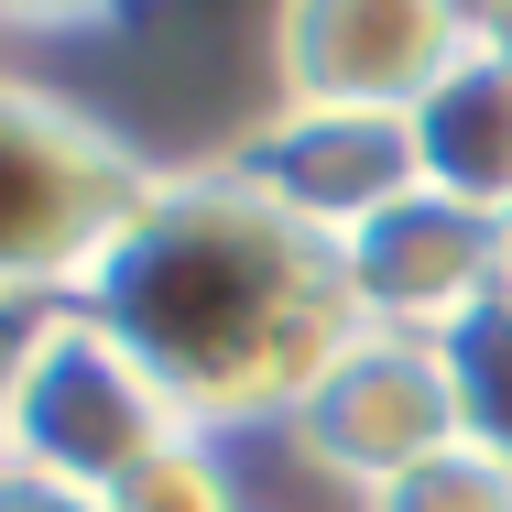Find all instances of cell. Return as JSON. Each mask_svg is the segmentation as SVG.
<instances>
[{
    "label": "cell",
    "mask_w": 512,
    "mask_h": 512,
    "mask_svg": "<svg viewBox=\"0 0 512 512\" xmlns=\"http://www.w3.org/2000/svg\"><path fill=\"white\" fill-rule=\"evenodd\" d=\"M77 306L164 382V404L197 436L284 425L316 393V371L360 338L349 284H338V240H316L273 197H251L229 175V153L153 175L142 218L109 240Z\"/></svg>",
    "instance_id": "6da1fadb"
},
{
    "label": "cell",
    "mask_w": 512,
    "mask_h": 512,
    "mask_svg": "<svg viewBox=\"0 0 512 512\" xmlns=\"http://www.w3.org/2000/svg\"><path fill=\"white\" fill-rule=\"evenodd\" d=\"M153 175L99 109L0 66V306H77Z\"/></svg>",
    "instance_id": "7a4b0ae2"
},
{
    "label": "cell",
    "mask_w": 512,
    "mask_h": 512,
    "mask_svg": "<svg viewBox=\"0 0 512 512\" xmlns=\"http://www.w3.org/2000/svg\"><path fill=\"white\" fill-rule=\"evenodd\" d=\"M175 436H197V425L164 404V382H153L88 306H44L33 316V360H22V393H11L0 469H33V480H55V491L109 502V491H120L142 458H164Z\"/></svg>",
    "instance_id": "3957f363"
},
{
    "label": "cell",
    "mask_w": 512,
    "mask_h": 512,
    "mask_svg": "<svg viewBox=\"0 0 512 512\" xmlns=\"http://www.w3.org/2000/svg\"><path fill=\"white\" fill-rule=\"evenodd\" d=\"M469 55H480V11H458V0H295V11H273V77L295 109L414 120Z\"/></svg>",
    "instance_id": "277c9868"
},
{
    "label": "cell",
    "mask_w": 512,
    "mask_h": 512,
    "mask_svg": "<svg viewBox=\"0 0 512 512\" xmlns=\"http://www.w3.org/2000/svg\"><path fill=\"white\" fill-rule=\"evenodd\" d=\"M284 436H295V458H306V469L349 480V491L371 502L382 480H404L414 458L458 447L447 360H436L425 338H371V327H360V338L316 371V393L284 414Z\"/></svg>",
    "instance_id": "5b68a950"
},
{
    "label": "cell",
    "mask_w": 512,
    "mask_h": 512,
    "mask_svg": "<svg viewBox=\"0 0 512 512\" xmlns=\"http://www.w3.org/2000/svg\"><path fill=\"white\" fill-rule=\"evenodd\" d=\"M338 284H349V316L371 338H447L502 295V229L469 218L458 197L414 186L404 207H382L371 229L338 240Z\"/></svg>",
    "instance_id": "8992f818"
},
{
    "label": "cell",
    "mask_w": 512,
    "mask_h": 512,
    "mask_svg": "<svg viewBox=\"0 0 512 512\" xmlns=\"http://www.w3.org/2000/svg\"><path fill=\"white\" fill-rule=\"evenodd\" d=\"M229 175L251 197H273L295 229H316V240H349V229H371L382 207H404L425 186L414 120H382V109H295V99L229 142Z\"/></svg>",
    "instance_id": "52a82bcc"
},
{
    "label": "cell",
    "mask_w": 512,
    "mask_h": 512,
    "mask_svg": "<svg viewBox=\"0 0 512 512\" xmlns=\"http://www.w3.org/2000/svg\"><path fill=\"white\" fill-rule=\"evenodd\" d=\"M414 164L469 218H491V229L512 218V66L502 55H469L436 99L414 109Z\"/></svg>",
    "instance_id": "ba28073f"
},
{
    "label": "cell",
    "mask_w": 512,
    "mask_h": 512,
    "mask_svg": "<svg viewBox=\"0 0 512 512\" xmlns=\"http://www.w3.org/2000/svg\"><path fill=\"white\" fill-rule=\"evenodd\" d=\"M436 360H447V393H458V436L512 458V306L491 295L469 327L436 338Z\"/></svg>",
    "instance_id": "9c48e42d"
},
{
    "label": "cell",
    "mask_w": 512,
    "mask_h": 512,
    "mask_svg": "<svg viewBox=\"0 0 512 512\" xmlns=\"http://www.w3.org/2000/svg\"><path fill=\"white\" fill-rule=\"evenodd\" d=\"M360 512H512V458H491V447H436V458H414L404 480H382Z\"/></svg>",
    "instance_id": "30bf717a"
},
{
    "label": "cell",
    "mask_w": 512,
    "mask_h": 512,
    "mask_svg": "<svg viewBox=\"0 0 512 512\" xmlns=\"http://www.w3.org/2000/svg\"><path fill=\"white\" fill-rule=\"evenodd\" d=\"M99 512H240V480L218 458V436H175L164 458H142Z\"/></svg>",
    "instance_id": "8fae6325"
},
{
    "label": "cell",
    "mask_w": 512,
    "mask_h": 512,
    "mask_svg": "<svg viewBox=\"0 0 512 512\" xmlns=\"http://www.w3.org/2000/svg\"><path fill=\"white\" fill-rule=\"evenodd\" d=\"M33 316L44 306H0V436H11V393H22V360H33Z\"/></svg>",
    "instance_id": "7c38bea8"
},
{
    "label": "cell",
    "mask_w": 512,
    "mask_h": 512,
    "mask_svg": "<svg viewBox=\"0 0 512 512\" xmlns=\"http://www.w3.org/2000/svg\"><path fill=\"white\" fill-rule=\"evenodd\" d=\"M0 512H99L88 491H55V480H33V469H0Z\"/></svg>",
    "instance_id": "4fadbf2b"
},
{
    "label": "cell",
    "mask_w": 512,
    "mask_h": 512,
    "mask_svg": "<svg viewBox=\"0 0 512 512\" xmlns=\"http://www.w3.org/2000/svg\"><path fill=\"white\" fill-rule=\"evenodd\" d=\"M480 55H502V66H512V0H491V11H480Z\"/></svg>",
    "instance_id": "5bb4252c"
},
{
    "label": "cell",
    "mask_w": 512,
    "mask_h": 512,
    "mask_svg": "<svg viewBox=\"0 0 512 512\" xmlns=\"http://www.w3.org/2000/svg\"><path fill=\"white\" fill-rule=\"evenodd\" d=\"M502 306H512V218H502Z\"/></svg>",
    "instance_id": "9a60e30c"
}]
</instances>
